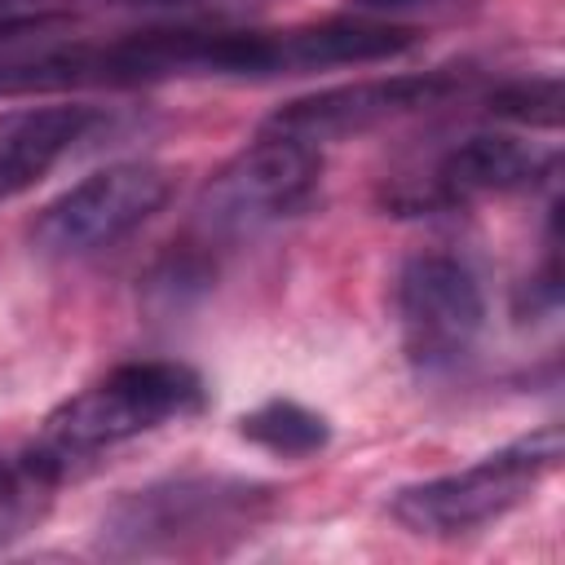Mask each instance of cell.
<instances>
[{"label": "cell", "instance_id": "12", "mask_svg": "<svg viewBox=\"0 0 565 565\" xmlns=\"http://www.w3.org/2000/svg\"><path fill=\"white\" fill-rule=\"evenodd\" d=\"M238 433H243L247 441H256L260 450L282 455V459L318 455V450L327 446V437H331L327 419H322L318 411L291 402V397H274V402L247 411V415L238 419Z\"/></svg>", "mask_w": 565, "mask_h": 565}, {"label": "cell", "instance_id": "9", "mask_svg": "<svg viewBox=\"0 0 565 565\" xmlns=\"http://www.w3.org/2000/svg\"><path fill=\"white\" fill-rule=\"evenodd\" d=\"M102 115L93 106H22L0 115V199L31 190Z\"/></svg>", "mask_w": 565, "mask_h": 565}, {"label": "cell", "instance_id": "6", "mask_svg": "<svg viewBox=\"0 0 565 565\" xmlns=\"http://www.w3.org/2000/svg\"><path fill=\"white\" fill-rule=\"evenodd\" d=\"M393 305L411 362L428 371L459 362L486 322V296L477 274L441 252H424L402 265Z\"/></svg>", "mask_w": 565, "mask_h": 565}, {"label": "cell", "instance_id": "11", "mask_svg": "<svg viewBox=\"0 0 565 565\" xmlns=\"http://www.w3.org/2000/svg\"><path fill=\"white\" fill-rule=\"evenodd\" d=\"M62 472L66 468L57 459H49L40 446L22 459L0 463V547H9L13 539H22L26 530H35L44 521Z\"/></svg>", "mask_w": 565, "mask_h": 565}, {"label": "cell", "instance_id": "5", "mask_svg": "<svg viewBox=\"0 0 565 565\" xmlns=\"http://www.w3.org/2000/svg\"><path fill=\"white\" fill-rule=\"evenodd\" d=\"M168 190L172 177L154 163H110L71 185L62 199H53L35 216L31 243L57 260L102 252L141 221H150L168 203Z\"/></svg>", "mask_w": 565, "mask_h": 565}, {"label": "cell", "instance_id": "15", "mask_svg": "<svg viewBox=\"0 0 565 565\" xmlns=\"http://www.w3.org/2000/svg\"><path fill=\"white\" fill-rule=\"evenodd\" d=\"M441 4H459V0H353V9L362 13H411V9H441Z\"/></svg>", "mask_w": 565, "mask_h": 565}, {"label": "cell", "instance_id": "3", "mask_svg": "<svg viewBox=\"0 0 565 565\" xmlns=\"http://www.w3.org/2000/svg\"><path fill=\"white\" fill-rule=\"evenodd\" d=\"M269 508V490L230 477H177L124 494L106 516L115 552H185L216 534H243Z\"/></svg>", "mask_w": 565, "mask_h": 565}, {"label": "cell", "instance_id": "2", "mask_svg": "<svg viewBox=\"0 0 565 565\" xmlns=\"http://www.w3.org/2000/svg\"><path fill=\"white\" fill-rule=\"evenodd\" d=\"M561 428L547 424L530 437H516L508 446H499L494 455L433 477V481H415L406 490L393 494V516L415 530V534H468L486 521H499L503 512H512L516 503L530 499V490L561 463Z\"/></svg>", "mask_w": 565, "mask_h": 565}, {"label": "cell", "instance_id": "8", "mask_svg": "<svg viewBox=\"0 0 565 565\" xmlns=\"http://www.w3.org/2000/svg\"><path fill=\"white\" fill-rule=\"evenodd\" d=\"M556 163L552 150H539L521 137H503V132H477L463 137L455 150H446V159L433 172V185L424 194V207L437 203H468L481 194H512L534 185L539 177H547Z\"/></svg>", "mask_w": 565, "mask_h": 565}, {"label": "cell", "instance_id": "13", "mask_svg": "<svg viewBox=\"0 0 565 565\" xmlns=\"http://www.w3.org/2000/svg\"><path fill=\"white\" fill-rule=\"evenodd\" d=\"M561 79L556 75H539V79H512L503 88L490 93V115L525 124V128H556L561 124Z\"/></svg>", "mask_w": 565, "mask_h": 565}, {"label": "cell", "instance_id": "1", "mask_svg": "<svg viewBox=\"0 0 565 565\" xmlns=\"http://www.w3.org/2000/svg\"><path fill=\"white\" fill-rule=\"evenodd\" d=\"M203 406V380L181 362H128L88 384L44 419L40 450L62 468L102 446L185 419Z\"/></svg>", "mask_w": 565, "mask_h": 565}, {"label": "cell", "instance_id": "4", "mask_svg": "<svg viewBox=\"0 0 565 565\" xmlns=\"http://www.w3.org/2000/svg\"><path fill=\"white\" fill-rule=\"evenodd\" d=\"M322 154L313 146L260 132L199 194V212L216 234H252L313 203Z\"/></svg>", "mask_w": 565, "mask_h": 565}, {"label": "cell", "instance_id": "10", "mask_svg": "<svg viewBox=\"0 0 565 565\" xmlns=\"http://www.w3.org/2000/svg\"><path fill=\"white\" fill-rule=\"evenodd\" d=\"M84 84H110L106 44H44L0 53V97L66 93Z\"/></svg>", "mask_w": 565, "mask_h": 565}, {"label": "cell", "instance_id": "14", "mask_svg": "<svg viewBox=\"0 0 565 565\" xmlns=\"http://www.w3.org/2000/svg\"><path fill=\"white\" fill-rule=\"evenodd\" d=\"M93 0H0V35L13 31H31V26H49L57 18H75L79 9H88Z\"/></svg>", "mask_w": 565, "mask_h": 565}, {"label": "cell", "instance_id": "7", "mask_svg": "<svg viewBox=\"0 0 565 565\" xmlns=\"http://www.w3.org/2000/svg\"><path fill=\"white\" fill-rule=\"evenodd\" d=\"M450 71H419V75H388V79H358V84H335L309 97H296L278 106L260 132L287 137L300 146H322L340 137H358L366 128H380L388 119L415 115L424 106H437L446 93H455Z\"/></svg>", "mask_w": 565, "mask_h": 565}]
</instances>
